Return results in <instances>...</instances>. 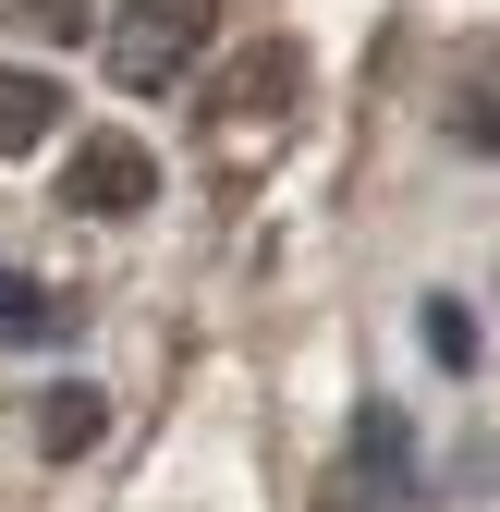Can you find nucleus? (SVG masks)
Returning a JSON list of instances; mask_svg holds the SVG:
<instances>
[{
  "label": "nucleus",
  "mask_w": 500,
  "mask_h": 512,
  "mask_svg": "<svg viewBox=\"0 0 500 512\" xmlns=\"http://www.w3.org/2000/svg\"><path fill=\"white\" fill-rule=\"evenodd\" d=\"M293 110H305V61H293L281 37H257V49L208 86V159H220V171H257V159L293 135Z\"/></svg>",
  "instance_id": "1"
},
{
  "label": "nucleus",
  "mask_w": 500,
  "mask_h": 512,
  "mask_svg": "<svg viewBox=\"0 0 500 512\" xmlns=\"http://www.w3.org/2000/svg\"><path fill=\"white\" fill-rule=\"evenodd\" d=\"M49 317H61V305H49L37 281H13V269H0V342H37Z\"/></svg>",
  "instance_id": "6"
},
{
  "label": "nucleus",
  "mask_w": 500,
  "mask_h": 512,
  "mask_svg": "<svg viewBox=\"0 0 500 512\" xmlns=\"http://www.w3.org/2000/svg\"><path fill=\"white\" fill-rule=\"evenodd\" d=\"M464 135H476V147H500V86H476V98H464Z\"/></svg>",
  "instance_id": "8"
},
{
  "label": "nucleus",
  "mask_w": 500,
  "mask_h": 512,
  "mask_svg": "<svg viewBox=\"0 0 500 512\" xmlns=\"http://www.w3.org/2000/svg\"><path fill=\"white\" fill-rule=\"evenodd\" d=\"M208 37H220V0H122L98 49H110V86L159 98V86H183L208 61Z\"/></svg>",
  "instance_id": "2"
},
{
  "label": "nucleus",
  "mask_w": 500,
  "mask_h": 512,
  "mask_svg": "<svg viewBox=\"0 0 500 512\" xmlns=\"http://www.w3.org/2000/svg\"><path fill=\"white\" fill-rule=\"evenodd\" d=\"M49 135H61V86L37 61H0V159H37Z\"/></svg>",
  "instance_id": "4"
},
{
  "label": "nucleus",
  "mask_w": 500,
  "mask_h": 512,
  "mask_svg": "<svg viewBox=\"0 0 500 512\" xmlns=\"http://www.w3.org/2000/svg\"><path fill=\"white\" fill-rule=\"evenodd\" d=\"M98 427H110V403H98V391H74V378H61V391L37 403V452H98Z\"/></svg>",
  "instance_id": "5"
},
{
  "label": "nucleus",
  "mask_w": 500,
  "mask_h": 512,
  "mask_svg": "<svg viewBox=\"0 0 500 512\" xmlns=\"http://www.w3.org/2000/svg\"><path fill=\"white\" fill-rule=\"evenodd\" d=\"M427 354H440V366H476V317L440 293V305H427Z\"/></svg>",
  "instance_id": "7"
},
{
  "label": "nucleus",
  "mask_w": 500,
  "mask_h": 512,
  "mask_svg": "<svg viewBox=\"0 0 500 512\" xmlns=\"http://www.w3.org/2000/svg\"><path fill=\"white\" fill-rule=\"evenodd\" d=\"M61 196H74L86 220H135V208L159 196V159H147L135 135H86L74 159H61Z\"/></svg>",
  "instance_id": "3"
}]
</instances>
